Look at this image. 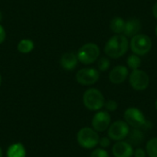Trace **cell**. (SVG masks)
Returning <instances> with one entry per match:
<instances>
[{
	"label": "cell",
	"instance_id": "6da1fadb",
	"mask_svg": "<svg viewBox=\"0 0 157 157\" xmlns=\"http://www.w3.org/2000/svg\"><path fill=\"white\" fill-rule=\"evenodd\" d=\"M129 48V41L125 35L117 34L111 37L105 45V53L113 59L123 56Z\"/></svg>",
	"mask_w": 157,
	"mask_h": 157
},
{
	"label": "cell",
	"instance_id": "7a4b0ae2",
	"mask_svg": "<svg viewBox=\"0 0 157 157\" xmlns=\"http://www.w3.org/2000/svg\"><path fill=\"white\" fill-rule=\"evenodd\" d=\"M85 107L91 111H98L105 105L103 94L97 88H88L83 95Z\"/></svg>",
	"mask_w": 157,
	"mask_h": 157
},
{
	"label": "cell",
	"instance_id": "3957f363",
	"mask_svg": "<svg viewBox=\"0 0 157 157\" xmlns=\"http://www.w3.org/2000/svg\"><path fill=\"white\" fill-rule=\"evenodd\" d=\"M78 144L85 149L95 148L99 142V135L93 128L84 127L76 134Z\"/></svg>",
	"mask_w": 157,
	"mask_h": 157
},
{
	"label": "cell",
	"instance_id": "277c9868",
	"mask_svg": "<svg viewBox=\"0 0 157 157\" xmlns=\"http://www.w3.org/2000/svg\"><path fill=\"white\" fill-rule=\"evenodd\" d=\"M100 50L99 47L93 42L84 44L77 52L78 61L84 64H91L97 61L99 57Z\"/></svg>",
	"mask_w": 157,
	"mask_h": 157
},
{
	"label": "cell",
	"instance_id": "5b68a950",
	"mask_svg": "<svg viewBox=\"0 0 157 157\" xmlns=\"http://www.w3.org/2000/svg\"><path fill=\"white\" fill-rule=\"evenodd\" d=\"M131 49L137 55L147 54L152 49V40L145 34H137L132 38Z\"/></svg>",
	"mask_w": 157,
	"mask_h": 157
},
{
	"label": "cell",
	"instance_id": "8992f818",
	"mask_svg": "<svg viewBox=\"0 0 157 157\" xmlns=\"http://www.w3.org/2000/svg\"><path fill=\"white\" fill-rule=\"evenodd\" d=\"M124 120L126 123L133 129H143L146 122V118L142 110L137 108H129L124 112Z\"/></svg>",
	"mask_w": 157,
	"mask_h": 157
},
{
	"label": "cell",
	"instance_id": "52a82bcc",
	"mask_svg": "<svg viewBox=\"0 0 157 157\" xmlns=\"http://www.w3.org/2000/svg\"><path fill=\"white\" fill-rule=\"evenodd\" d=\"M130 132V126L126 123V121H116L110 124L108 129V136L115 142L123 141L127 138Z\"/></svg>",
	"mask_w": 157,
	"mask_h": 157
},
{
	"label": "cell",
	"instance_id": "ba28073f",
	"mask_svg": "<svg viewBox=\"0 0 157 157\" xmlns=\"http://www.w3.org/2000/svg\"><path fill=\"white\" fill-rule=\"evenodd\" d=\"M129 81H130L132 87L134 90L143 91V90H145L149 86L150 77L146 72L136 69V70H133L132 73L130 75Z\"/></svg>",
	"mask_w": 157,
	"mask_h": 157
},
{
	"label": "cell",
	"instance_id": "9c48e42d",
	"mask_svg": "<svg viewBox=\"0 0 157 157\" xmlns=\"http://www.w3.org/2000/svg\"><path fill=\"white\" fill-rule=\"evenodd\" d=\"M92 128L98 132H103L109 129L111 124V117L106 110H98L92 118Z\"/></svg>",
	"mask_w": 157,
	"mask_h": 157
},
{
	"label": "cell",
	"instance_id": "30bf717a",
	"mask_svg": "<svg viewBox=\"0 0 157 157\" xmlns=\"http://www.w3.org/2000/svg\"><path fill=\"white\" fill-rule=\"evenodd\" d=\"M76 81L83 86H91L99 79V73L94 68H83L76 73Z\"/></svg>",
	"mask_w": 157,
	"mask_h": 157
},
{
	"label": "cell",
	"instance_id": "8fae6325",
	"mask_svg": "<svg viewBox=\"0 0 157 157\" xmlns=\"http://www.w3.org/2000/svg\"><path fill=\"white\" fill-rule=\"evenodd\" d=\"M133 146L127 141H119L112 146V155L114 157H132Z\"/></svg>",
	"mask_w": 157,
	"mask_h": 157
},
{
	"label": "cell",
	"instance_id": "7c38bea8",
	"mask_svg": "<svg viewBox=\"0 0 157 157\" xmlns=\"http://www.w3.org/2000/svg\"><path fill=\"white\" fill-rule=\"evenodd\" d=\"M129 75V70L126 66L118 65L113 68L109 74V80L112 84L120 85L123 83Z\"/></svg>",
	"mask_w": 157,
	"mask_h": 157
},
{
	"label": "cell",
	"instance_id": "4fadbf2b",
	"mask_svg": "<svg viewBox=\"0 0 157 157\" xmlns=\"http://www.w3.org/2000/svg\"><path fill=\"white\" fill-rule=\"evenodd\" d=\"M77 63H78L77 54H75L73 52L63 53L60 59V63H61L62 67L68 71L75 69L77 65Z\"/></svg>",
	"mask_w": 157,
	"mask_h": 157
},
{
	"label": "cell",
	"instance_id": "5bb4252c",
	"mask_svg": "<svg viewBox=\"0 0 157 157\" xmlns=\"http://www.w3.org/2000/svg\"><path fill=\"white\" fill-rule=\"evenodd\" d=\"M142 29V23L138 18H131L128 21L125 22V28H124V35L128 37H133Z\"/></svg>",
	"mask_w": 157,
	"mask_h": 157
},
{
	"label": "cell",
	"instance_id": "9a60e30c",
	"mask_svg": "<svg viewBox=\"0 0 157 157\" xmlns=\"http://www.w3.org/2000/svg\"><path fill=\"white\" fill-rule=\"evenodd\" d=\"M128 143L131 144L132 146H138L143 144L144 141V134L141 129H133L130 130V132L127 136Z\"/></svg>",
	"mask_w": 157,
	"mask_h": 157
},
{
	"label": "cell",
	"instance_id": "2e32d148",
	"mask_svg": "<svg viewBox=\"0 0 157 157\" xmlns=\"http://www.w3.org/2000/svg\"><path fill=\"white\" fill-rule=\"evenodd\" d=\"M26 149L20 143L11 144L6 152L7 157H26Z\"/></svg>",
	"mask_w": 157,
	"mask_h": 157
},
{
	"label": "cell",
	"instance_id": "e0dca14e",
	"mask_svg": "<svg viewBox=\"0 0 157 157\" xmlns=\"http://www.w3.org/2000/svg\"><path fill=\"white\" fill-rule=\"evenodd\" d=\"M125 22L123 18L121 17H114L113 19H111L110 21V29L111 30L116 33V34H121L124 31V28H125Z\"/></svg>",
	"mask_w": 157,
	"mask_h": 157
},
{
	"label": "cell",
	"instance_id": "ac0fdd59",
	"mask_svg": "<svg viewBox=\"0 0 157 157\" xmlns=\"http://www.w3.org/2000/svg\"><path fill=\"white\" fill-rule=\"evenodd\" d=\"M34 49V43L32 40L24 39L17 43V51L21 53H29Z\"/></svg>",
	"mask_w": 157,
	"mask_h": 157
},
{
	"label": "cell",
	"instance_id": "d6986e66",
	"mask_svg": "<svg viewBox=\"0 0 157 157\" xmlns=\"http://www.w3.org/2000/svg\"><path fill=\"white\" fill-rule=\"evenodd\" d=\"M145 151L149 157H157V137L152 138L147 142Z\"/></svg>",
	"mask_w": 157,
	"mask_h": 157
},
{
	"label": "cell",
	"instance_id": "ffe728a7",
	"mask_svg": "<svg viewBox=\"0 0 157 157\" xmlns=\"http://www.w3.org/2000/svg\"><path fill=\"white\" fill-rule=\"evenodd\" d=\"M141 63H142L141 58L137 54H132L127 58V64L132 70L138 69L141 66Z\"/></svg>",
	"mask_w": 157,
	"mask_h": 157
},
{
	"label": "cell",
	"instance_id": "44dd1931",
	"mask_svg": "<svg viewBox=\"0 0 157 157\" xmlns=\"http://www.w3.org/2000/svg\"><path fill=\"white\" fill-rule=\"evenodd\" d=\"M98 69L101 71V72H105L107 71L109 66H110V62L108 58L106 57H102L99 59L98 63Z\"/></svg>",
	"mask_w": 157,
	"mask_h": 157
},
{
	"label": "cell",
	"instance_id": "7402d4cb",
	"mask_svg": "<svg viewBox=\"0 0 157 157\" xmlns=\"http://www.w3.org/2000/svg\"><path fill=\"white\" fill-rule=\"evenodd\" d=\"M104 107L106 108L107 111L114 112V111H116L118 109V103L115 100H113V99H109V100L105 101Z\"/></svg>",
	"mask_w": 157,
	"mask_h": 157
},
{
	"label": "cell",
	"instance_id": "603a6c76",
	"mask_svg": "<svg viewBox=\"0 0 157 157\" xmlns=\"http://www.w3.org/2000/svg\"><path fill=\"white\" fill-rule=\"evenodd\" d=\"M90 157H110L109 153L103 148H98L92 151Z\"/></svg>",
	"mask_w": 157,
	"mask_h": 157
},
{
	"label": "cell",
	"instance_id": "cb8c5ba5",
	"mask_svg": "<svg viewBox=\"0 0 157 157\" xmlns=\"http://www.w3.org/2000/svg\"><path fill=\"white\" fill-rule=\"evenodd\" d=\"M98 144H99V145L101 146V148H103V149L108 148V147L110 146V144H111V139H110L109 136L101 137V138H99Z\"/></svg>",
	"mask_w": 157,
	"mask_h": 157
},
{
	"label": "cell",
	"instance_id": "d4e9b609",
	"mask_svg": "<svg viewBox=\"0 0 157 157\" xmlns=\"http://www.w3.org/2000/svg\"><path fill=\"white\" fill-rule=\"evenodd\" d=\"M146 155H147L146 151L143 148H136L133 152L134 157H146Z\"/></svg>",
	"mask_w": 157,
	"mask_h": 157
},
{
	"label": "cell",
	"instance_id": "484cf974",
	"mask_svg": "<svg viewBox=\"0 0 157 157\" xmlns=\"http://www.w3.org/2000/svg\"><path fill=\"white\" fill-rule=\"evenodd\" d=\"M6 40V30L3 26L0 25V44L3 43Z\"/></svg>",
	"mask_w": 157,
	"mask_h": 157
},
{
	"label": "cell",
	"instance_id": "4316f807",
	"mask_svg": "<svg viewBox=\"0 0 157 157\" xmlns=\"http://www.w3.org/2000/svg\"><path fill=\"white\" fill-rule=\"evenodd\" d=\"M153 14H154L155 17L157 18V2L154 5V6H153Z\"/></svg>",
	"mask_w": 157,
	"mask_h": 157
},
{
	"label": "cell",
	"instance_id": "83f0119b",
	"mask_svg": "<svg viewBox=\"0 0 157 157\" xmlns=\"http://www.w3.org/2000/svg\"><path fill=\"white\" fill-rule=\"evenodd\" d=\"M0 157H3V152H2V148L0 147Z\"/></svg>",
	"mask_w": 157,
	"mask_h": 157
},
{
	"label": "cell",
	"instance_id": "f1b7e54d",
	"mask_svg": "<svg viewBox=\"0 0 157 157\" xmlns=\"http://www.w3.org/2000/svg\"><path fill=\"white\" fill-rule=\"evenodd\" d=\"M2 20V13H1V11H0V21Z\"/></svg>",
	"mask_w": 157,
	"mask_h": 157
},
{
	"label": "cell",
	"instance_id": "f546056e",
	"mask_svg": "<svg viewBox=\"0 0 157 157\" xmlns=\"http://www.w3.org/2000/svg\"><path fill=\"white\" fill-rule=\"evenodd\" d=\"M155 109H156V110H157V99H156V101H155Z\"/></svg>",
	"mask_w": 157,
	"mask_h": 157
},
{
	"label": "cell",
	"instance_id": "4dcf8cb0",
	"mask_svg": "<svg viewBox=\"0 0 157 157\" xmlns=\"http://www.w3.org/2000/svg\"><path fill=\"white\" fill-rule=\"evenodd\" d=\"M1 81H2V77H1V75H0V85H1Z\"/></svg>",
	"mask_w": 157,
	"mask_h": 157
},
{
	"label": "cell",
	"instance_id": "1f68e13d",
	"mask_svg": "<svg viewBox=\"0 0 157 157\" xmlns=\"http://www.w3.org/2000/svg\"><path fill=\"white\" fill-rule=\"evenodd\" d=\"M155 34H156V36H157V26H156V29H155Z\"/></svg>",
	"mask_w": 157,
	"mask_h": 157
}]
</instances>
